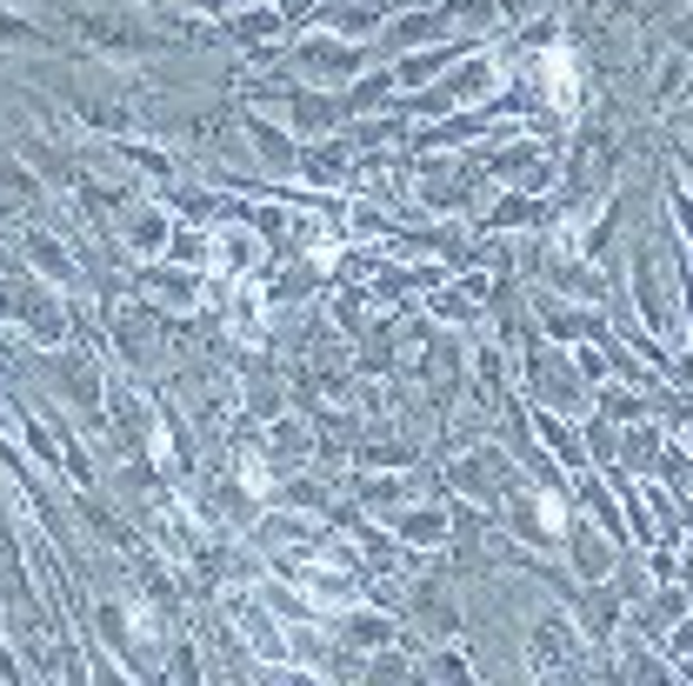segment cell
I'll use <instances>...</instances> for the list:
<instances>
[{
  "mask_svg": "<svg viewBox=\"0 0 693 686\" xmlns=\"http://www.w3.org/2000/svg\"><path fill=\"white\" fill-rule=\"evenodd\" d=\"M547 93H554L561 113H574V100H581V67H574L567 47H554V60H547Z\"/></svg>",
  "mask_w": 693,
  "mask_h": 686,
  "instance_id": "3957f363",
  "label": "cell"
},
{
  "mask_svg": "<svg viewBox=\"0 0 693 686\" xmlns=\"http://www.w3.org/2000/svg\"><path fill=\"white\" fill-rule=\"evenodd\" d=\"M0 40H13V47H20V40H40V33H33L27 20H0Z\"/></svg>",
  "mask_w": 693,
  "mask_h": 686,
  "instance_id": "9c48e42d",
  "label": "cell"
},
{
  "mask_svg": "<svg viewBox=\"0 0 693 686\" xmlns=\"http://www.w3.org/2000/svg\"><path fill=\"white\" fill-rule=\"evenodd\" d=\"M27 253L40 260V274H47V280H67V253H60L47 233H27Z\"/></svg>",
  "mask_w": 693,
  "mask_h": 686,
  "instance_id": "277c9868",
  "label": "cell"
},
{
  "mask_svg": "<svg viewBox=\"0 0 693 686\" xmlns=\"http://www.w3.org/2000/svg\"><path fill=\"white\" fill-rule=\"evenodd\" d=\"M187 7H200V13H220V7H234V0H187Z\"/></svg>",
  "mask_w": 693,
  "mask_h": 686,
  "instance_id": "30bf717a",
  "label": "cell"
},
{
  "mask_svg": "<svg viewBox=\"0 0 693 686\" xmlns=\"http://www.w3.org/2000/svg\"><path fill=\"white\" fill-rule=\"evenodd\" d=\"M254 127V140H260V153H267V167H294V140H280L274 127H260V120H247Z\"/></svg>",
  "mask_w": 693,
  "mask_h": 686,
  "instance_id": "5b68a950",
  "label": "cell"
},
{
  "mask_svg": "<svg viewBox=\"0 0 693 686\" xmlns=\"http://www.w3.org/2000/svg\"><path fill=\"white\" fill-rule=\"evenodd\" d=\"M300 67L320 73V80H347V73H360V53L340 47V40H307V47H300Z\"/></svg>",
  "mask_w": 693,
  "mask_h": 686,
  "instance_id": "7a4b0ae2",
  "label": "cell"
},
{
  "mask_svg": "<svg viewBox=\"0 0 693 686\" xmlns=\"http://www.w3.org/2000/svg\"><path fill=\"white\" fill-rule=\"evenodd\" d=\"M574 554L587 560V574H601V567H607V547L594 540V527H581V534H574Z\"/></svg>",
  "mask_w": 693,
  "mask_h": 686,
  "instance_id": "52a82bcc",
  "label": "cell"
},
{
  "mask_svg": "<svg viewBox=\"0 0 693 686\" xmlns=\"http://www.w3.org/2000/svg\"><path fill=\"white\" fill-rule=\"evenodd\" d=\"M347 634H354V647H380V640H387L394 627H387V620H354Z\"/></svg>",
  "mask_w": 693,
  "mask_h": 686,
  "instance_id": "ba28073f",
  "label": "cell"
},
{
  "mask_svg": "<svg viewBox=\"0 0 693 686\" xmlns=\"http://www.w3.org/2000/svg\"><path fill=\"white\" fill-rule=\"evenodd\" d=\"M400 534H407V540H420V547H434V540L447 534V520H440V514H414V520H400Z\"/></svg>",
  "mask_w": 693,
  "mask_h": 686,
  "instance_id": "8992f818",
  "label": "cell"
},
{
  "mask_svg": "<svg viewBox=\"0 0 693 686\" xmlns=\"http://www.w3.org/2000/svg\"><path fill=\"white\" fill-rule=\"evenodd\" d=\"M73 27H80L93 47H127V53H154V47H167V33L147 27V20H133V13H73Z\"/></svg>",
  "mask_w": 693,
  "mask_h": 686,
  "instance_id": "6da1fadb",
  "label": "cell"
},
{
  "mask_svg": "<svg viewBox=\"0 0 693 686\" xmlns=\"http://www.w3.org/2000/svg\"><path fill=\"white\" fill-rule=\"evenodd\" d=\"M674 654H693V627H681V640H674Z\"/></svg>",
  "mask_w": 693,
  "mask_h": 686,
  "instance_id": "8fae6325",
  "label": "cell"
}]
</instances>
